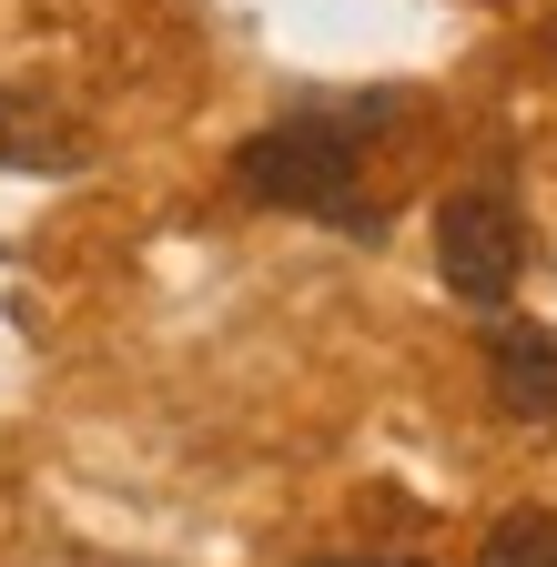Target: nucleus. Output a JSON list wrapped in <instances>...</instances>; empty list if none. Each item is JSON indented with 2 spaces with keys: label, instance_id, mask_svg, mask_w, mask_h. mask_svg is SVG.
I'll list each match as a JSON object with an SVG mask.
<instances>
[{
  "label": "nucleus",
  "instance_id": "nucleus-1",
  "mask_svg": "<svg viewBox=\"0 0 557 567\" xmlns=\"http://www.w3.org/2000/svg\"><path fill=\"white\" fill-rule=\"evenodd\" d=\"M365 173V132L344 112H285L264 122L244 153H234V183L274 213H314V224H344V234H375V203L355 193Z\"/></svg>",
  "mask_w": 557,
  "mask_h": 567
},
{
  "label": "nucleus",
  "instance_id": "nucleus-2",
  "mask_svg": "<svg viewBox=\"0 0 557 567\" xmlns=\"http://www.w3.org/2000/svg\"><path fill=\"white\" fill-rule=\"evenodd\" d=\"M436 274H446V295L476 305V315H497L517 295V274H527V224H517V203L507 193H446L436 213Z\"/></svg>",
  "mask_w": 557,
  "mask_h": 567
},
{
  "label": "nucleus",
  "instance_id": "nucleus-3",
  "mask_svg": "<svg viewBox=\"0 0 557 567\" xmlns=\"http://www.w3.org/2000/svg\"><path fill=\"white\" fill-rule=\"evenodd\" d=\"M486 395L517 425H557V334L497 305L486 315Z\"/></svg>",
  "mask_w": 557,
  "mask_h": 567
},
{
  "label": "nucleus",
  "instance_id": "nucleus-4",
  "mask_svg": "<svg viewBox=\"0 0 557 567\" xmlns=\"http://www.w3.org/2000/svg\"><path fill=\"white\" fill-rule=\"evenodd\" d=\"M92 163V132L41 102V92H0V173H82Z\"/></svg>",
  "mask_w": 557,
  "mask_h": 567
},
{
  "label": "nucleus",
  "instance_id": "nucleus-5",
  "mask_svg": "<svg viewBox=\"0 0 557 567\" xmlns=\"http://www.w3.org/2000/svg\"><path fill=\"white\" fill-rule=\"evenodd\" d=\"M476 557L486 567H557V507H507Z\"/></svg>",
  "mask_w": 557,
  "mask_h": 567
},
{
  "label": "nucleus",
  "instance_id": "nucleus-6",
  "mask_svg": "<svg viewBox=\"0 0 557 567\" xmlns=\"http://www.w3.org/2000/svg\"><path fill=\"white\" fill-rule=\"evenodd\" d=\"M314 567H355V557H314Z\"/></svg>",
  "mask_w": 557,
  "mask_h": 567
},
{
  "label": "nucleus",
  "instance_id": "nucleus-7",
  "mask_svg": "<svg viewBox=\"0 0 557 567\" xmlns=\"http://www.w3.org/2000/svg\"><path fill=\"white\" fill-rule=\"evenodd\" d=\"M92 567H132V557H92Z\"/></svg>",
  "mask_w": 557,
  "mask_h": 567
},
{
  "label": "nucleus",
  "instance_id": "nucleus-8",
  "mask_svg": "<svg viewBox=\"0 0 557 567\" xmlns=\"http://www.w3.org/2000/svg\"><path fill=\"white\" fill-rule=\"evenodd\" d=\"M385 567H405V557H385Z\"/></svg>",
  "mask_w": 557,
  "mask_h": 567
},
{
  "label": "nucleus",
  "instance_id": "nucleus-9",
  "mask_svg": "<svg viewBox=\"0 0 557 567\" xmlns=\"http://www.w3.org/2000/svg\"><path fill=\"white\" fill-rule=\"evenodd\" d=\"M547 51H557V31H547Z\"/></svg>",
  "mask_w": 557,
  "mask_h": 567
}]
</instances>
